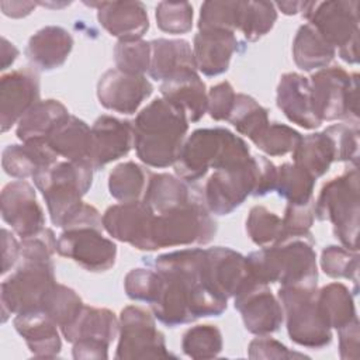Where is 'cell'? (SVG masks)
I'll use <instances>...</instances> for the list:
<instances>
[{"instance_id": "33", "label": "cell", "mask_w": 360, "mask_h": 360, "mask_svg": "<svg viewBox=\"0 0 360 360\" xmlns=\"http://www.w3.org/2000/svg\"><path fill=\"white\" fill-rule=\"evenodd\" d=\"M195 195L187 181L169 173H152L142 201L158 215L187 204Z\"/></svg>"}, {"instance_id": "59", "label": "cell", "mask_w": 360, "mask_h": 360, "mask_svg": "<svg viewBox=\"0 0 360 360\" xmlns=\"http://www.w3.org/2000/svg\"><path fill=\"white\" fill-rule=\"evenodd\" d=\"M37 7L35 1H0V8L4 15L10 18H22L30 15Z\"/></svg>"}, {"instance_id": "43", "label": "cell", "mask_w": 360, "mask_h": 360, "mask_svg": "<svg viewBox=\"0 0 360 360\" xmlns=\"http://www.w3.org/2000/svg\"><path fill=\"white\" fill-rule=\"evenodd\" d=\"M224 347L222 333L215 325H195L188 328L181 338V349L186 356L200 359H214Z\"/></svg>"}, {"instance_id": "49", "label": "cell", "mask_w": 360, "mask_h": 360, "mask_svg": "<svg viewBox=\"0 0 360 360\" xmlns=\"http://www.w3.org/2000/svg\"><path fill=\"white\" fill-rule=\"evenodd\" d=\"M163 285V277L158 270L152 269H132L124 278V290L128 298L134 301H143L152 304Z\"/></svg>"}, {"instance_id": "34", "label": "cell", "mask_w": 360, "mask_h": 360, "mask_svg": "<svg viewBox=\"0 0 360 360\" xmlns=\"http://www.w3.org/2000/svg\"><path fill=\"white\" fill-rule=\"evenodd\" d=\"M162 276V274H160ZM163 277V285L158 298L150 304L153 316L166 326L186 325L197 318L193 314L190 298L181 284L170 277Z\"/></svg>"}, {"instance_id": "12", "label": "cell", "mask_w": 360, "mask_h": 360, "mask_svg": "<svg viewBox=\"0 0 360 360\" xmlns=\"http://www.w3.org/2000/svg\"><path fill=\"white\" fill-rule=\"evenodd\" d=\"M256 173V156L214 170L205 181L201 197L207 210L215 215L235 211L253 194Z\"/></svg>"}, {"instance_id": "36", "label": "cell", "mask_w": 360, "mask_h": 360, "mask_svg": "<svg viewBox=\"0 0 360 360\" xmlns=\"http://www.w3.org/2000/svg\"><path fill=\"white\" fill-rule=\"evenodd\" d=\"M292 160L316 180L336 162L333 142L325 131L305 135L294 149Z\"/></svg>"}, {"instance_id": "55", "label": "cell", "mask_w": 360, "mask_h": 360, "mask_svg": "<svg viewBox=\"0 0 360 360\" xmlns=\"http://www.w3.org/2000/svg\"><path fill=\"white\" fill-rule=\"evenodd\" d=\"M256 163H257L256 186L252 195L263 197L276 190L277 167L266 156H256Z\"/></svg>"}, {"instance_id": "61", "label": "cell", "mask_w": 360, "mask_h": 360, "mask_svg": "<svg viewBox=\"0 0 360 360\" xmlns=\"http://www.w3.org/2000/svg\"><path fill=\"white\" fill-rule=\"evenodd\" d=\"M274 6L278 7L283 14H285V15H294V14H297V13L301 11L302 1H280V3H276Z\"/></svg>"}, {"instance_id": "4", "label": "cell", "mask_w": 360, "mask_h": 360, "mask_svg": "<svg viewBox=\"0 0 360 360\" xmlns=\"http://www.w3.org/2000/svg\"><path fill=\"white\" fill-rule=\"evenodd\" d=\"M250 158L248 143L226 128H200L184 141L177 162L176 174L187 181L201 180L210 169L217 170Z\"/></svg>"}, {"instance_id": "48", "label": "cell", "mask_w": 360, "mask_h": 360, "mask_svg": "<svg viewBox=\"0 0 360 360\" xmlns=\"http://www.w3.org/2000/svg\"><path fill=\"white\" fill-rule=\"evenodd\" d=\"M321 267L332 278H347L357 283L359 255L345 246L329 245L322 250Z\"/></svg>"}, {"instance_id": "44", "label": "cell", "mask_w": 360, "mask_h": 360, "mask_svg": "<svg viewBox=\"0 0 360 360\" xmlns=\"http://www.w3.org/2000/svg\"><path fill=\"white\" fill-rule=\"evenodd\" d=\"M246 232L255 245L271 246L284 238L283 219L266 207L255 205L246 218Z\"/></svg>"}, {"instance_id": "31", "label": "cell", "mask_w": 360, "mask_h": 360, "mask_svg": "<svg viewBox=\"0 0 360 360\" xmlns=\"http://www.w3.org/2000/svg\"><path fill=\"white\" fill-rule=\"evenodd\" d=\"M49 148L65 160L89 162L91 128L80 118L69 115L46 138Z\"/></svg>"}, {"instance_id": "47", "label": "cell", "mask_w": 360, "mask_h": 360, "mask_svg": "<svg viewBox=\"0 0 360 360\" xmlns=\"http://www.w3.org/2000/svg\"><path fill=\"white\" fill-rule=\"evenodd\" d=\"M240 1H204L198 17V31L238 30Z\"/></svg>"}, {"instance_id": "29", "label": "cell", "mask_w": 360, "mask_h": 360, "mask_svg": "<svg viewBox=\"0 0 360 360\" xmlns=\"http://www.w3.org/2000/svg\"><path fill=\"white\" fill-rule=\"evenodd\" d=\"M186 70H197L193 48L186 39L158 38L150 41L149 76L166 82Z\"/></svg>"}, {"instance_id": "14", "label": "cell", "mask_w": 360, "mask_h": 360, "mask_svg": "<svg viewBox=\"0 0 360 360\" xmlns=\"http://www.w3.org/2000/svg\"><path fill=\"white\" fill-rule=\"evenodd\" d=\"M56 252L91 273H103L115 264L117 245L94 226L68 228L59 235Z\"/></svg>"}, {"instance_id": "45", "label": "cell", "mask_w": 360, "mask_h": 360, "mask_svg": "<svg viewBox=\"0 0 360 360\" xmlns=\"http://www.w3.org/2000/svg\"><path fill=\"white\" fill-rule=\"evenodd\" d=\"M115 69L128 73L143 76L150 66V42L143 39L118 41L114 46Z\"/></svg>"}, {"instance_id": "53", "label": "cell", "mask_w": 360, "mask_h": 360, "mask_svg": "<svg viewBox=\"0 0 360 360\" xmlns=\"http://www.w3.org/2000/svg\"><path fill=\"white\" fill-rule=\"evenodd\" d=\"M314 201L307 204H287L283 217L284 236L309 233V228L315 219Z\"/></svg>"}, {"instance_id": "32", "label": "cell", "mask_w": 360, "mask_h": 360, "mask_svg": "<svg viewBox=\"0 0 360 360\" xmlns=\"http://www.w3.org/2000/svg\"><path fill=\"white\" fill-rule=\"evenodd\" d=\"M69 115L68 108L59 100H39L17 122V138L21 142L46 141L51 132Z\"/></svg>"}, {"instance_id": "2", "label": "cell", "mask_w": 360, "mask_h": 360, "mask_svg": "<svg viewBox=\"0 0 360 360\" xmlns=\"http://www.w3.org/2000/svg\"><path fill=\"white\" fill-rule=\"evenodd\" d=\"M132 125L134 148L142 163L163 169L177 162L188 131V120L179 107L163 97L155 98L138 112Z\"/></svg>"}, {"instance_id": "10", "label": "cell", "mask_w": 360, "mask_h": 360, "mask_svg": "<svg viewBox=\"0 0 360 360\" xmlns=\"http://www.w3.org/2000/svg\"><path fill=\"white\" fill-rule=\"evenodd\" d=\"M311 101L316 118L323 121L359 120V75L347 73L340 66H326L309 79Z\"/></svg>"}, {"instance_id": "9", "label": "cell", "mask_w": 360, "mask_h": 360, "mask_svg": "<svg viewBox=\"0 0 360 360\" xmlns=\"http://www.w3.org/2000/svg\"><path fill=\"white\" fill-rule=\"evenodd\" d=\"M204 249H181L160 255L153 266L162 276L179 281L190 297L194 316H219L225 312L228 301L214 294L202 278Z\"/></svg>"}, {"instance_id": "6", "label": "cell", "mask_w": 360, "mask_h": 360, "mask_svg": "<svg viewBox=\"0 0 360 360\" xmlns=\"http://www.w3.org/2000/svg\"><path fill=\"white\" fill-rule=\"evenodd\" d=\"M314 212L319 221H329L333 233L342 246L357 252L359 239V170L347 169L340 176L330 179L314 201Z\"/></svg>"}, {"instance_id": "17", "label": "cell", "mask_w": 360, "mask_h": 360, "mask_svg": "<svg viewBox=\"0 0 360 360\" xmlns=\"http://www.w3.org/2000/svg\"><path fill=\"white\" fill-rule=\"evenodd\" d=\"M1 218L21 239L38 235L45 228V215L34 187L15 180L1 190Z\"/></svg>"}, {"instance_id": "51", "label": "cell", "mask_w": 360, "mask_h": 360, "mask_svg": "<svg viewBox=\"0 0 360 360\" xmlns=\"http://www.w3.org/2000/svg\"><path fill=\"white\" fill-rule=\"evenodd\" d=\"M333 142L336 162H352L357 166L359 128L357 122H339L323 129Z\"/></svg>"}, {"instance_id": "39", "label": "cell", "mask_w": 360, "mask_h": 360, "mask_svg": "<svg viewBox=\"0 0 360 360\" xmlns=\"http://www.w3.org/2000/svg\"><path fill=\"white\" fill-rule=\"evenodd\" d=\"M315 179L295 163H283L277 167L276 191L288 204H307L314 200Z\"/></svg>"}, {"instance_id": "18", "label": "cell", "mask_w": 360, "mask_h": 360, "mask_svg": "<svg viewBox=\"0 0 360 360\" xmlns=\"http://www.w3.org/2000/svg\"><path fill=\"white\" fill-rule=\"evenodd\" d=\"M155 212L146 202L129 201L108 207L103 214V228L114 239L149 252Z\"/></svg>"}, {"instance_id": "16", "label": "cell", "mask_w": 360, "mask_h": 360, "mask_svg": "<svg viewBox=\"0 0 360 360\" xmlns=\"http://www.w3.org/2000/svg\"><path fill=\"white\" fill-rule=\"evenodd\" d=\"M235 309L239 311L248 332L262 336L277 332L284 321L280 301L267 284L249 281L235 297Z\"/></svg>"}, {"instance_id": "21", "label": "cell", "mask_w": 360, "mask_h": 360, "mask_svg": "<svg viewBox=\"0 0 360 360\" xmlns=\"http://www.w3.org/2000/svg\"><path fill=\"white\" fill-rule=\"evenodd\" d=\"M134 146V125L131 121L112 115H100L91 127V148L89 163L94 170L128 155Z\"/></svg>"}, {"instance_id": "26", "label": "cell", "mask_w": 360, "mask_h": 360, "mask_svg": "<svg viewBox=\"0 0 360 360\" xmlns=\"http://www.w3.org/2000/svg\"><path fill=\"white\" fill-rule=\"evenodd\" d=\"M159 90L165 100L186 114L188 122L200 121L207 112L208 93L197 70H186L162 82Z\"/></svg>"}, {"instance_id": "57", "label": "cell", "mask_w": 360, "mask_h": 360, "mask_svg": "<svg viewBox=\"0 0 360 360\" xmlns=\"http://www.w3.org/2000/svg\"><path fill=\"white\" fill-rule=\"evenodd\" d=\"M21 243L6 228L1 229V274H6L20 260Z\"/></svg>"}, {"instance_id": "42", "label": "cell", "mask_w": 360, "mask_h": 360, "mask_svg": "<svg viewBox=\"0 0 360 360\" xmlns=\"http://www.w3.org/2000/svg\"><path fill=\"white\" fill-rule=\"evenodd\" d=\"M83 307L84 304L75 290L56 283L45 295L41 311L62 329L76 319Z\"/></svg>"}, {"instance_id": "46", "label": "cell", "mask_w": 360, "mask_h": 360, "mask_svg": "<svg viewBox=\"0 0 360 360\" xmlns=\"http://www.w3.org/2000/svg\"><path fill=\"white\" fill-rule=\"evenodd\" d=\"M301 139L302 135L294 128L280 122H269L253 143L269 156H284L292 153Z\"/></svg>"}, {"instance_id": "58", "label": "cell", "mask_w": 360, "mask_h": 360, "mask_svg": "<svg viewBox=\"0 0 360 360\" xmlns=\"http://www.w3.org/2000/svg\"><path fill=\"white\" fill-rule=\"evenodd\" d=\"M108 347L103 342L96 340H79L73 343L72 354L76 360H101L108 359Z\"/></svg>"}, {"instance_id": "37", "label": "cell", "mask_w": 360, "mask_h": 360, "mask_svg": "<svg viewBox=\"0 0 360 360\" xmlns=\"http://www.w3.org/2000/svg\"><path fill=\"white\" fill-rule=\"evenodd\" d=\"M316 304L330 329L338 330L357 318L353 295L342 283H330L316 290Z\"/></svg>"}, {"instance_id": "1", "label": "cell", "mask_w": 360, "mask_h": 360, "mask_svg": "<svg viewBox=\"0 0 360 360\" xmlns=\"http://www.w3.org/2000/svg\"><path fill=\"white\" fill-rule=\"evenodd\" d=\"M55 233L44 228L38 235L21 239L15 270L0 285L1 321L8 316L41 309L42 301L56 284L52 256L56 252Z\"/></svg>"}, {"instance_id": "56", "label": "cell", "mask_w": 360, "mask_h": 360, "mask_svg": "<svg viewBox=\"0 0 360 360\" xmlns=\"http://www.w3.org/2000/svg\"><path fill=\"white\" fill-rule=\"evenodd\" d=\"M339 333V356L343 360L359 357V319H353L347 325L338 329Z\"/></svg>"}, {"instance_id": "28", "label": "cell", "mask_w": 360, "mask_h": 360, "mask_svg": "<svg viewBox=\"0 0 360 360\" xmlns=\"http://www.w3.org/2000/svg\"><path fill=\"white\" fill-rule=\"evenodd\" d=\"M59 160L46 141H30L21 145H7L1 152V166L6 174L25 180Z\"/></svg>"}, {"instance_id": "19", "label": "cell", "mask_w": 360, "mask_h": 360, "mask_svg": "<svg viewBox=\"0 0 360 360\" xmlns=\"http://www.w3.org/2000/svg\"><path fill=\"white\" fill-rule=\"evenodd\" d=\"M39 101V75L22 68L4 73L0 79V128L8 131Z\"/></svg>"}, {"instance_id": "3", "label": "cell", "mask_w": 360, "mask_h": 360, "mask_svg": "<svg viewBox=\"0 0 360 360\" xmlns=\"http://www.w3.org/2000/svg\"><path fill=\"white\" fill-rule=\"evenodd\" d=\"M312 233L288 235L246 256L250 274L263 284L316 288L318 267Z\"/></svg>"}, {"instance_id": "11", "label": "cell", "mask_w": 360, "mask_h": 360, "mask_svg": "<svg viewBox=\"0 0 360 360\" xmlns=\"http://www.w3.org/2000/svg\"><path fill=\"white\" fill-rule=\"evenodd\" d=\"M278 301L285 316L290 339L304 347L322 349L332 342V330L316 304V288H278Z\"/></svg>"}, {"instance_id": "25", "label": "cell", "mask_w": 360, "mask_h": 360, "mask_svg": "<svg viewBox=\"0 0 360 360\" xmlns=\"http://www.w3.org/2000/svg\"><path fill=\"white\" fill-rule=\"evenodd\" d=\"M73 48V38L68 30L58 25H48L38 30L25 46L27 59L39 70L60 68Z\"/></svg>"}, {"instance_id": "5", "label": "cell", "mask_w": 360, "mask_h": 360, "mask_svg": "<svg viewBox=\"0 0 360 360\" xmlns=\"http://www.w3.org/2000/svg\"><path fill=\"white\" fill-rule=\"evenodd\" d=\"M93 172L89 162L58 160L32 177L55 226L63 228L83 205L82 197L91 187Z\"/></svg>"}, {"instance_id": "40", "label": "cell", "mask_w": 360, "mask_h": 360, "mask_svg": "<svg viewBox=\"0 0 360 360\" xmlns=\"http://www.w3.org/2000/svg\"><path fill=\"white\" fill-rule=\"evenodd\" d=\"M228 121L236 128L239 134L255 142L269 125V111L252 96L239 93L236 94L233 110Z\"/></svg>"}, {"instance_id": "52", "label": "cell", "mask_w": 360, "mask_h": 360, "mask_svg": "<svg viewBox=\"0 0 360 360\" xmlns=\"http://www.w3.org/2000/svg\"><path fill=\"white\" fill-rule=\"evenodd\" d=\"M236 93L226 80L212 86L208 91L207 112L215 121H228L233 110Z\"/></svg>"}, {"instance_id": "13", "label": "cell", "mask_w": 360, "mask_h": 360, "mask_svg": "<svg viewBox=\"0 0 360 360\" xmlns=\"http://www.w3.org/2000/svg\"><path fill=\"white\" fill-rule=\"evenodd\" d=\"M120 339L115 359L170 357L165 335L156 328L155 316L145 308L128 305L120 314Z\"/></svg>"}, {"instance_id": "7", "label": "cell", "mask_w": 360, "mask_h": 360, "mask_svg": "<svg viewBox=\"0 0 360 360\" xmlns=\"http://www.w3.org/2000/svg\"><path fill=\"white\" fill-rule=\"evenodd\" d=\"M217 233V222L207 210L202 198L194 197L187 204L155 214L150 231L149 252L188 246L207 245Z\"/></svg>"}, {"instance_id": "8", "label": "cell", "mask_w": 360, "mask_h": 360, "mask_svg": "<svg viewBox=\"0 0 360 360\" xmlns=\"http://www.w3.org/2000/svg\"><path fill=\"white\" fill-rule=\"evenodd\" d=\"M359 1H302L301 13L347 63L359 60Z\"/></svg>"}, {"instance_id": "15", "label": "cell", "mask_w": 360, "mask_h": 360, "mask_svg": "<svg viewBox=\"0 0 360 360\" xmlns=\"http://www.w3.org/2000/svg\"><path fill=\"white\" fill-rule=\"evenodd\" d=\"M202 278L214 294L226 301L233 298L249 281L255 280L246 256L224 246L204 249Z\"/></svg>"}, {"instance_id": "27", "label": "cell", "mask_w": 360, "mask_h": 360, "mask_svg": "<svg viewBox=\"0 0 360 360\" xmlns=\"http://www.w3.org/2000/svg\"><path fill=\"white\" fill-rule=\"evenodd\" d=\"M13 325L35 357L52 359L60 353L58 325L41 309L15 315Z\"/></svg>"}, {"instance_id": "20", "label": "cell", "mask_w": 360, "mask_h": 360, "mask_svg": "<svg viewBox=\"0 0 360 360\" xmlns=\"http://www.w3.org/2000/svg\"><path fill=\"white\" fill-rule=\"evenodd\" d=\"M152 91L153 86L145 76L128 75L118 69H108L97 83L100 104L120 114H135Z\"/></svg>"}, {"instance_id": "38", "label": "cell", "mask_w": 360, "mask_h": 360, "mask_svg": "<svg viewBox=\"0 0 360 360\" xmlns=\"http://www.w3.org/2000/svg\"><path fill=\"white\" fill-rule=\"evenodd\" d=\"M150 172L135 162L117 165L108 176V190L120 202L139 201L143 198Z\"/></svg>"}, {"instance_id": "30", "label": "cell", "mask_w": 360, "mask_h": 360, "mask_svg": "<svg viewBox=\"0 0 360 360\" xmlns=\"http://www.w3.org/2000/svg\"><path fill=\"white\" fill-rule=\"evenodd\" d=\"M72 345L79 340H96L110 345L120 333V319L107 308L84 305L76 319L60 329Z\"/></svg>"}, {"instance_id": "50", "label": "cell", "mask_w": 360, "mask_h": 360, "mask_svg": "<svg viewBox=\"0 0 360 360\" xmlns=\"http://www.w3.org/2000/svg\"><path fill=\"white\" fill-rule=\"evenodd\" d=\"M159 30L167 34H186L193 27V6L188 1H160L155 10Z\"/></svg>"}, {"instance_id": "41", "label": "cell", "mask_w": 360, "mask_h": 360, "mask_svg": "<svg viewBox=\"0 0 360 360\" xmlns=\"http://www.w3.org/2000/svg\"><path fill=\"white\" fill-rule=\"evenodd\" d=\"M277 10L270 1H240L238 30L249 42L259 41L274 27Z\"/></svg>"}, {"instance_id": "60", "label": "cell", "mask_w": 360, "mask_h": 360, "mask_svg": "<svg viewBox=\"0 0 360 360\" xmlns=\"http://www.w3.org/2000/svg\"><path fill=\"white\" fill-rule=\"evenodd\" d=\"M17 56H18V49L11 42H8L7 38L3 37L1 38V70L13 65Z\"/></svg>"}, {"instance_id": "23", "label": "cell", "mask_w": 360, "mask_h": 360, "mask_svg": "<svg viewBox=\"0 0 360 360\" xmlns=\"http://www.w3.org/2000/svg\"><path fill=\"white\" fill-rule=\"evenodd\" d=\"M239 42L235 32L225 30H202L194 35L193 55L197 72L218 76L228 70Z\"/></svg>"}, {"instance_id": "35", "label": "cell", "mask_w": 360, "mask_h": 360, "mask_svg": "<svg viewBox=\"0 0 360 360\" xmlns=\"http://www.w3.org/2000/svg\"><path fill=\"white\" fill-rule=\"evenodd\" d=\"M336 49L308 22L302 24L292 41V59L305 72L326 68L335 58Z\"/></svg>"}, {"instance_id": "54", "label": "cell", "mask_w": 360, "mask_h": 360, "mask_svg": "<svg viewBox=\"0 0 360 360\" xmlns=\"http://www.w3.org/2000/svg\"><path fill=\"white\" fill-rule=\"evenodd\" d=\"M248 356L250 359H294L308 357L300 352H292L283 343L262 335L255 338L248 346Z\"/></svg>"}, {"instance_id": "24", "label": "cell", "mask_w": 360, "mask_h": 360, "mask_svg": "<svg viewBox=\"0 0 360 360\" xmlns=\"http://www.w3.org/2000/svg\"><path fill=\"white\" fill-rule=\"evenodd\" d=\"M276 103L284 115L301 128L315 129L322 124L312 108L309 80L300 73L290 72L280 77Z\"/></svg>"}, {"instance_id": "22", "label": "cell", "mask_w": 360, "mask_h": 360, "mask_svg": "<svg viewBox=\"0 0 360 360\" xmlns=\"http://www.w3.org/2000/svg\"><path fill=\"white\" fill-rule=\"evenodd\" d=\"M97 8L100 25L118 41L142 39L149 28V17L141 1H90L84 3Z\"/></svg>"}]
</instances>
